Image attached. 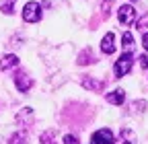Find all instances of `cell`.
Returning <instances> with one entry per match:
<instances>
[{
	"instance_id": "1",
	"label": "cell",
	"mask_w": 148,
	"mask_h": 144,
	"mask_svg": "<svg viewBox=\"0 0 148 144\" xmlns=\"http://www.w3.org/2000/svg\"><path fill=\"white\" fill-rule=\"evenodd\" d=\"M41 16H43V12H41V4L39 2L31 0V2H27L23 6V21H27V23H39Z\"/></svg>"
},
{
	"instance_id": "14",
	"label": "cell",
	"mask_w": 148,
	"mask_h": 144,
	"mask_svg": "<svg viewBox=\"0 0 148 144\" xmlns=\"http://www.w3.org/2000/svg\"><path fill=\"white\" fill-rule=\"evenodd\" d=\"M53 134H56L53 130L43 132V134H41V144H56V142H53Z\"/></svg>"
},
{
	"instance_id": "7",
	"label": "cell",
	"mask_w": 148,
	"mask_h": 144,
	"mask_svg": "<svg viewBox=\"0 0 148 144\" xmlns=\"http://www.w3.org/2000/svg\"><path fill=\"white\" fill-rule=\"evenodd\" d=\"M134 142H136V134L130 130V128H123L119 132V138L113 140V144H134Z\"/></svg>"
},
{
	"instance_id": "17",
	"label": "cell",
	"mask_w": 148,
	"mask_h": 144,
	"mask_svg": "<svg viewBox=\"0 0 148 144\" xmlns=\"http://www.w3.org/2000/svg\"><path fill=\"white\" fill-rule=\"evenodd\" d=\"M140 64L144 68H148V53H142V56H140Z\"/></svg>"
},
{
	"instance_id": "12",
	"label": "cell",
	"mask_w": 148,
	"mask_h": 144,
	"mask_svg": "<svg viewBox=\"0 0 148 144\" xmlns=\"http://www.w3.org/2000/svg\"><path fill=\"white\" fill-rule=\"evenodd\" d=\"M146 109V101L144 99H140V101H134L132 103V113H142Z\"/></svg>"
},
{
	"instance_id": "6",
	"label": "cell",
	"mask_w": 148,
	"mask_h": 144,
	"mask_svg": "<svg viewBox=\"0 0 148 144\" xmlns=\"http://www.w3.org/2000/svg\"><path fill=\"white\" fill-rule=\"evenodd\" d=\"M101 49H103V53H107V56L115 51V35L113 33H107L101 39Z\"/></svg>"
},
{
	"instance_id": "10",
	"label": "cell",
	"mask_w": 148,
	"mask_h": 144,
	"mask_svg": "<svg viewBox=\"0 0 148 144\" xmlns=\"http://www.w3.org/2000/svg\"><path fill=\"white\" fill-rule=\"evenodd\" d=\"M82 86H84V88H90V91H101V88L105 86V82L92 80V78H82Z\"/></svg>"
},
{
	"instance_id": "2",
	"label": "cell",
	"mask_w": 148,
	"mask_h": 144,
	"mask_svg": "<svg viewBox=\"0 0 148 144\" xmlns=\"http://www.w3.org/2000/svg\"><path fill=\"white\" fill-rule=\"evenodd\" d=\"M132 66H134V56L132 53H121V58L119 60H115V64H113V74L117 76V78H121V76H125L130 70H132Z\"/></svg>"
},
{
	"instance_id": "18",
	"label": "cell",
	"mask_w": 148,
	"mask_h": 144,
	"mask_svg": "<svg viewBox=\"0 0 148 144\" xmlns=\"http://www.w3.org/2000/svg\"><path fill=\"white\" fill-rule=\"evenodd\" d=\"M142 45L146 47V51H148V33H144V37H142Z\"/></svg>"
},
{
	"instance_id": "16",
	"label": "cell",
	"mask_w": 148,
	"mask_h": 144,
	"mask_svg": "<svg viewBox=\"0 0 148 144\" xmlns=\"http://www.w3.org/2000/svg\"><path fill=\"white\" fill-rule=\"evenodd\" d=\"M64 144H78V138L72 136V134H66L64 136Z\"/></svg>"
},
{
	"instance_id": "13",
	"label": "cell",
	"mask_w": 148,
	"mask_h": 144,
	"mask_svg": "<svg viewBox=\"0 0 148 144\" xmlns=\"http://www.w3.org/2000/svg\"><path fill=\"white\" fill-rule=\"evenodd\" d=\"M121 45L125 47V49H132L134 47V37H132V33H123V37H121Z\"/></svg>"
},
{
	"instance_id": "15",
	"label": "cell",
	"mask_w": 148,
	"mask_h": 144,
	"mask_svg": "<svg viewBox=\"0 0 148 144\" xmlns=\"http://www.w3.org/2000/svg\"><path fill=\"white\" fill-rule=\"evenodd\" d=\"M14 2H16V0H4L2 12H4V14H12V12H14Z\"/></svg>"
},
{
	"instance_id": "9",
	"label": "cell",
	"mask_w": 148,
	"mask_h": 144,
	"mask_svg": "<svg viewBox=\"0 0 148 144\" xmlns=\"http://www.w3.org/2000/svg\"><path fill=\"white\" fill-rule=\"evenodd\" d=\"M14 66H18V58L14 56V53H6V56L0 60V68H2V70L14 68Z\"/></svg>"
},
{
	"instance_id": "19",
	"label": "cell",
	"mask_w": 148,
	"mask_h": 144,
	"mask_svg": "<svg viewBox=\"0 0 148 144\" xmlns=\"http://www.w3.org/2000/svg\"><path fill=\"white\" fill-rule=\"evenodd\" d=\"M132 2H136V0H132Z\"/></svg>"
},
{
	"instance_id": "3",
	"label": "cell",
	"mask_w": 148,
	"mask_h": 144,
	"mask_svg": "<svg viewBox=\"0 0 148 144\" xmlns=\"http://www.w3.org/2000/svg\"><path fill=\"white\" fill-rule=\"evenodd\" d=\"M117 19H119V23L123 25V27H132L134 23H136V10H134V6L132 4H121L119 6V10H117Z\"/></svg>"
},
{
	"instance_id": "4",
	"label": "cell",
	"mask_w": 148,
	"mask_h": 144,
	"mask_svg": "<svg viewBox=\"0 0 148 144\" xmlns=\"http://www.w3.org/2000/svg\"><path fill=\"white\" fill-rule=\"evenodd\" d=\"M14 84L21 93H29L31 86H33V78L27 74V72H16L14 74Z\"/></svg>"
},
{
	"instance_id": "11",
	"label": "cell",
	"mask_w": 148,
	"mask_h": 144,
	"mask_svg": "<svg viewBox=\"0 0 148 144\" xmlns=\"http://www.w3.org/2000/svg\"><path fill=\"white\" fill-rule=\"evenodd\" d=\"M8 144H27V134L25 132H16L8 138Z\"/></svg>"
},
{
	"instance_id": "5",
	"label": "cell",
	"mask_w": 148,
	"mask_h": 144,
	"mask_svg": "<svg viewBox=\"0 0 148 144\" xmlns=\"http://www.w3.org/2000/svg\"><path fill=\"white\" fill-rule=\"evenodd\" d=\"M90 144H113V134L109 128H101L90 136Z\"/></svg>"
},
{
	"instance_id": "8",
	"label": "cell",
	"mask_w": 148,
	"mask_h": 144,
	"mask_svg": "<svg viewBox=\"0 0 148 144\" xmlns=\"http://www.w3.org/2000/svg\"><path fill=\"white\" fill-rule=\"evenodd\" d=\"M105 99H107V103H111V105H121V103L125 101V93L121 91V88H115V91L107 93Z\"/></svg>"
}]
</instances>
